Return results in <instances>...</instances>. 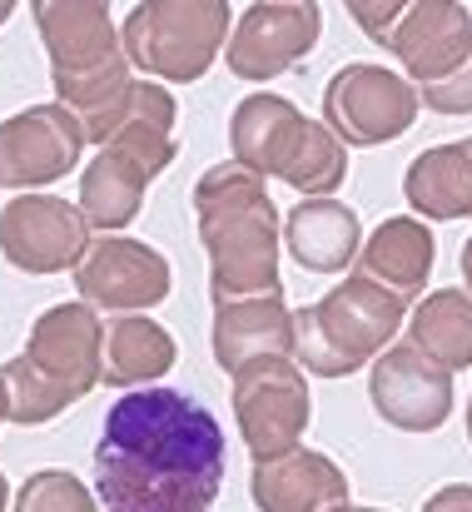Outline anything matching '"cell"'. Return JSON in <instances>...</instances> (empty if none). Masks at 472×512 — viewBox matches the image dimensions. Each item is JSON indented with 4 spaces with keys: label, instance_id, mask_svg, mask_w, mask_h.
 Instances as JSON below:
<instances>
[{
    "label": "cell",
    "instance_id": "cell-15",
    "mask_svg": "<svg viewBox=\"0 0 472 512\" xmlns=\"http://www.w3.org/2000/svg\"><path fill=\"white\" fill-rule=\"evenodd\" d=\"M209 348L229 378L249 368L254 358H294V309L284 304V294L214 299Z\"/></svg>",
    "mask_w": 472,
    "mask_h": 512
},
{
    "label": "cell",
    "instance_id": "cell-27",
    "mask_svg": "<svg viewBox=\"0 0 472 512\" xmlns=\"http://www.w3.org/2000/svg\"><path fill=\"white\" fill-rule=\"evenodd\" d=\"M418 512H472V483H448V488H438Z\"/></svg>",
    "mask_w": 472,
    "mask_h": 512
},
{
    "label": "cell",
    "instance_id": "cell-26",
    "mask_svg": "<svg viewBox=\"0 0 472 512\" xmlns=\"http://www.w3.org/2000/svg\"><path fill=\"white\" fill-rule=\"evenodd\" d=\"M408 5H413V0H343V10L353 15V25H358L373 45H388V35H393V25L408 15Z\"/></svg>",
    "mask_w": 472,
    "mask_h": 512
},
{
    "label": "cell",
    "instance_id": "cell-10",
    "mask_svg": "<svg viewBox=\"0 0 472 512\" xmlns=\"http://www.w3.org/2000/svg\"><path fill=\"white\" fill-rule=\"evenodd\" d=\"M318 35H323L318 0H254L229 30L224 45L229 75L249 85H269L314 55Z\"/></svg>",
    "mask_w": 472,
    "mask_h": 512
},
{
    "label": "cell",
    "instance_id": "cell-22",
    "mask_svg": "<svg viewBox=\"0 0 472 512\" xmlns=\"http://www.w3.org/2000/svg\"><path fill=\"white\" fill-rule=\"evenodd\" d=\"M408 343L423 348L433 363L463 373L472 368V294L468 289H433L408 314Z\"/></svg>",
    "mask_w": 472,
    "mask_h": 512
},
{
    "label": "cell",
    "instance_id": "cell-30",
    "mask_svg": "<svg viewBox=\"0 0 472 512\" xmlns=\"http://www.w3.org/2000/svg\"><path fill=\"white\" fill-rule=\"evenodd\" d=\"M15 5H20V0H0V25H5V20L15 15Z\"/></svg>",
    "mask_w": 472,
    "mask_h": 512
},
{
    "label": "cell",
    "instance_id": "cell-25",
    "mask_svg": "<svg viewBox=\"0 0 472 512\" xmlns=\"http://www.w3.org/2000/svg\"><path fill=\"white\" fill-rule=\"evenodd\" d=\"M418 100H423L433 115H472V55L458 70H448L443 80L418 85Z\"/></svg>",
    "mask_w": 472,
    "mask_h": 512
},
{
    "label": "cell",
    "instance_id": "cell-21",
    "mask_svg": "<svg viewBox=\"0 0 472 512\" xmlns=\"http://www.w3.org/2000/svg\"><path fill=\"white\" fill-rule=\"evenodd\" d=\"M174 334L150 314H115L105 319V383L110 388H150L174 368Z\"/></svg>",
    "mask_w": 472,
    "mask_h": 512
},
{
    "label": "cell",
    "instance_id": "cell-7",
    "mask_svg": "<svg viewBox=\"0 0 472 512\" xmlns=\"http://www.w3.org/2000/svg\"><path fill=\"white\" fill-rule=\"evenodd\" d=\"M418 110V85L373 60H348L323 85V125L348 150H378L388 140H403L418 125Z\"/></svg>",
    "mask_w": 472,
    "mask_h": 512
},
{
    "label": "cell",
    "instance_id": "cell-28",
    "mask_svg": "<svg viewBox=\"0 0 472 512\" xmlns=\"http://www.w3.org/2000/svg\"><path fill=\"white\" fill-rule=\"evenodd\" d=\"M458 269H463V279H468V294H472V239L463 244V259H458Z\"/></svg>",
    "mask_w": 472,
    "mask_h": 512
},
{
    "label": "cell",
    "instance_id": "cell-17",
    "mask_svg": "<svg viewBox=\"0 0 472 512\" xmlns=\"http://www.w3.org/2000/svg\"><path fill=\"white\" fill-rule=\"evenodd\" d=\"M304 125H309V115L294 100H284L274 90H254L229 115V150H234L239 165H249L254 174H264V179L274 174L279 179L289 155L299 150Z\"/></svg>",
    "mask_w": 472,
    "mask_h": 512
},
{
    "label": "cell",
    "instance_id": "cell-20",
    "mask_svg": "<svg viewBox=\"0 0 472 512\" xmlns=\"http://www.w3.org/2000/svg\"><path fill=\"white\" fill-rule=\"evenodd\" d=\"M403 199L428 224L472 219V145L468 140L423 150L408 165V174H403Z\"/></svg>",
    "mask_w": 472,
    "mask_h": 512
},
{
    "label": "cell",
    "instance_id": "cell-1",
    "mask_svg": "<svg viewBox=\"0 0 472 512\" xmlns=\"http://www.w3.org/2000/svg\"><path fill=\"white\" fill-rule=\"evenodd\" d=\"M229 473L219 418L179 388H130L95 443V498L110 512H209Z\"/></svg>",
    "mask_w": 472,
    "mask_h": 512
},
{
    "label": "cell",
    "instance_id": "cell-11",
    "mask_svg": "<svg viewBox=\"0 0 472 512\" xmlns=\"http://www.w3.org/2000/svg\"><path fill=\"white\" fill-rule=\"evenodd\" d=\"M85 125L70 105H30L0 120V189L25 194L45 189L80 165L85 155Z\"/></svg>",
    "mask_w": 472,
    "mask_h": 512
},
{
    "label": "cell",
    "instance_id": "cell-12",
    "mask_svg": "<svg viewBox=\"0 0 472 512\" xmlns=\"http://www.w3.org/2000/svg\"><path fill=\"white\" fill-rule=\"evenodd\" d=\"M75 289L100 314H150L169 299L174 269L145 239L105 234V239H90L85 259L75 264Z\"/></svg>",
    "mask_w": 472,
    "mask_h": 512
},
{
    "label": "cell",
    "instance_id": "cell-33",
    "mask_svg": "<svg viewBox=\"0 0 472 512\" xmlns=\"http://www.w3.org/2000/svg\"><path fill=\"white\" fill-rule=\"evenodd\" d=\"M468 438H472V398H468Z\"/></svg>",
    "mask_w": 472,
    "mask_h": 512
},
{
    "label": "cell",
    "instance_id": "cell-9",
    "mask_svg": "<svg viewBox=\"0 0 472 512\" xmlns=\"http://www.w3.org/2000/svg\"><path fill=\"white\" fill-rule=\"evenodd\" d=\"M90 219L80 204L60 199V194H40L25 189L0 209V254L10 269L30 274V279H50V274H75V264L90 249Z\"/></svg>",
    "mask_w": 472,
    "mask_h": 512
},
{
    "label": "cell",
    "instance_id": "cell-16",
    "mask_svg": "<svg viewBox=\"0 0 472 512\" xmlns=\"http://www.w3.org/2000/svg\"><path fill=\"white\" fill-rule=\"evenodd\" d=\"M249 498L259 512H328L348 503V478L328 453L294 448L279 458H254Z\"/></svg>",
    "mask_w": 472,
    "mask_h": 512
},
{
    "label": "cell",
    "instance_id": "cell-5",
    "mask_svg": "<svg viewBox=\"0 0 472 512\" xmlns=\"http://www.w3.org/2000/svg\"><path fill=\"white\" fill-rule=\"evenodd\" d=\"M30 15L50 55L55 100L75 115H95L135 80L110 0H30Z\"/></svg>",
    "mask_w": 472,
    "mask_h": 512
},
{
    "label": "cell",
    "instance_id": "cell-24",
    "mask_svg": "<svg viewBox=\"0 0 472 512\" xmlns=\"http://www.w3.org/2000/svg\"><path fill=\"white\" fill-rule=\"evenodd\" d=\"M10 512H100V498L70 468H40L20 483Z\"/></svg>",
    "mask_w": 472,
    "mask_h": 512
},
{
    "label": "cell",
    "instance_id": "cell-3",
    "mask_svg": "<svg viewBox=\"0 0 472 512\" xmlns=\"http://www.w3.org/2000/svg\"><path fill=\"white\" fill-rule=\"evenodd\" d=\"M10 393V423L40 428L70 403L90 398L105 383V319L95 304H50L35 324L25 353L0 368Z\"/></svg>",
    "mask_w": 472,
    "mask_h": 512
},
{
    "label": "cell",
    "instance_id": "cell-18",
    "mask_svg": "<svg viewBox=\"0 0 472 512\" xmlns=\"http://www.w3.org/2000/svg\"><path fill=\"white\" fill-rule=\"evenodd\" d=\"M363 239L368 234L358 224V209H348L333 194L328 199H299L284 219V249L309 274H348Z\"/></svg>",
    "mask_w": 472,
    "mask_h": 512
},
{
    "label": "cell",
    "instance_id": "cell-23",
    "mask_svg": "<svg viewBox=\"0 0 472 512\" xmlns=\"http://www.w3.org/2000/svg\"><path fill=\"white\" fill-rule=\"evenodd\" d=\"M289 189H299L304 199H328L338 194V184L348 179V145L323 125V120H309L304 135H299V150L289 155V165L279 174Z\"/></svg>",
    "mask_w": 472,
    "mask_h": 512
},
{
    "label": "cell",
    "instance_id": "cell-34",
    "mask_svg": "<svg viewBox=\"0 0 472 512\" xmlns=\"http://www.w3.org/2000/svg\"><path fill=\"white\" fill-rule=\"evenodd\" d=\"M468 145H472V140H468Z\"/></svg>",
    "mask_w": 472,
    "mask_h": 512
},
{
    "label": "cell",
    "instance_id": "cell-32",
    "mask_svg": "<svg viewBox=\"0 0 472 512\" xmlns=\"http://www.w3.org/2000/svg\"><path fill=\"white\" fill-rule=\"evenodd\" d=\"M328 512H383V508H358V503H338V508H328Z\"/></svg>",
    "mask_w": 472,
    "mask_h": 512
},
{
    "label": "cell",
    "instance_id": "cell-13",
    "mask_svg": "<svg viewBox=\"0 0 472 512\" xmlns=\"http://www.w3.org/2000/svg\"><path fill=\"white\" fill-rule=\"evenodd\" d=\"M373 413L398 433H438L453 418V368L433 363L413 343H388L368 373Z\"/></svg>",
    "mask_w": 472,
    "mask_h": 512
},
{
    "label": "cell",
    "instance_id": "cell-14",
    "mask_svg": "<svg viewBox=\"0 0 472 512\" xmlns=\"http://www.w3.org/2000/svg\"><path fill=\"white\" fill-rule=\"evenodd\" d=\"M413 85L443 80L472 55V15L463 0H413L383 45Z\"/></svg>",
    "mask_w": 472,
    "mask_h": 512
},
{
    "label": "cell",
    "instance_id": "cell-6",
    "mask_svg": "<svg viewBox=\"0 0 472 512\" xmlns=\"http://www.w3.org/2000/svg\"><path fill=\"white\" fill-rule=\"evenodd\" d=\"M229 0H140L125 15V55L135 70L169 85H194L229 45Z\"/></svg>",
    "mask_w": 472,
    "mask_h": 512
},
{
    "label": "cell",
    "instance_id": "cell-29",
    "mask_svg": "<svg viewBox=\"0 0 472 512\" xmlns=\"http://www.w3.org/2000/svg\"><path fill=\"white\" fill-rule=\"evenodd\" d=\"M10 423V393H5V378H0V428Z\"/></svg>",
    "mask_w": 472,
    "mask_h": 512
},
{
    "label": "cell",
    "instance_id": "cell-8",
    "mask_svg": "<svg viewBox=\"0 0 472 512\" xmlns=\"http://www.w3.org/2000/svg\"><path fill=\"white\" fill-rule=\"evenodd\" d=\"M234 423L254 458H279L304 448L314 423V393L299 358H254L234 373Z\"/></svg>",
    "mask_w": 472,
    "mask_h": 512
},
{
    "label": "cell",
    "instance_id": "cell-2",
    "mask_svg": "<svg viewBox=\"0 0 472 512\" xmlns=\"http://www.w3.org/2000/svg\"><path fill=\"white\" fill-rule=\"evenodd\" d=\"M199 244L209 254V299H254L284 294L279 279V209L269 199L264 174L239 160H224L194 184Z\"/></svg>",
    "mask_w": 472,
    "mask_h": 512
},
{
    "label": "cell",
    "instance_id": "cell-4",
    "mask_svg": "<svg viewBox=\"0 0 472 512\" xmlns=\"http://www.w3.org/2000/svg\"><path fill=\"white\" fill-rule=\"evenodd\" d=\"M408 324V299L353 269L318 304L294 309V358L314 378H348L368 368Z\"/></svg>",
    "mask_w": 472,
    "mask_h": 512
},
{
    "label": "cell",
    "instance_id": "cell-19",
    "mask_svg": "<svg viewBox=\"0 0 472 512\" xmlns=\"http://www.w3.org/2000/svg\"><path fill=\"white\" fill-rule=\"evenodd\" d=\"M433 259H438V239L428 229V219L418 214H398V219H383L363 249H358V269L378 284H388L393 294L403 299H418L433 279Z\"/></svg>",
    "mask_w": 472,
    "mask_h": 512
},
{
    "label": "cell",
    "instance_id": "cell-31",
    "mask_svg": "<svg viewBox=\"0 0 472 512\" xmlns=\"http://www.w3.org/2000/svg\"><path fill=\"white\" fill-rule=\"evenodd\" d=\"M10 508V483H5V473H0V512Z\"/></svg>",
    "mask_w": 472,
    "mask_h": 512
}]
</instances>
